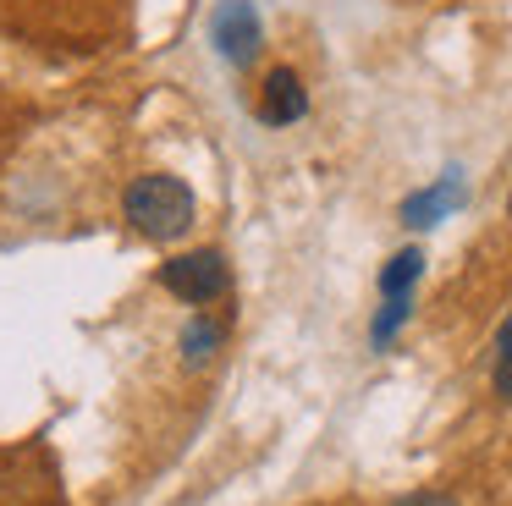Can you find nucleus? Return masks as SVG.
I'll list each match as a JSON object with an SVG mask.
<instances>
[{
	"label": "nucleus",
	"instance_id": "f257e3e1",
	"mask_svg": "<svg viewBox=\"0 0 512 506\" xmlns=\"http://www.w3.org/2000/svg\"><path fill=\"white\" fill-rule=\"evenodd\" d=\"M122 220L138 231L144 242H177L193 231L199 220V204H193V187L171 171H149L138 176L122 193Z\"/></svg>",
	"mask_w": 512,
	"mask_h": 506
},
{
	"label": "nucleus",
	"instance_id": "f03ea898",
	"mask_svg": "<svg viewBox=\"0 0 512 506\" xmlns=\"http://www.w3.org/2000/svg\"><path fill=\"white\" fill-rule=\"evenodd\" d=\"M160 286H166L171 297H182V303H193V308H210L232 292V264H226L221 248L171 253V259L160 264Z\"/></svg>",
	"mask_w": 512,
	"mask_h": 506
},
{
	"label": "nucleus",
	"instance_id": "7ed1b4c3",
	"mask_svg": "<svg viewBox=\"0 0 512 506\" xmlns=\"http://www.w3.org/2000/svg\"><path fill=\"white\" fill-rule=\"evenodd\" d=\"M210 39L232 66H248V61H259V50H265V22H259V11L248 6V0H226V6L215 11V22H210Z\"/></svg>",
	"mask_w": 512,
	"mask_h": 506
},
{
	"label": "nucleus",
	"instance_id": "20e7f679",
	"mask_svg": "<svg viewBox=\"0 0 512 506\" xmlns=\"http://www.w3.org/2000/svg\"><path fill=\"white\" fill-rule=\"evenodd\" d=\"M254 110H259L265 127H292V121L309 116V88H303V77L292 72V66H270V72L259 77Z\"/></svg>",
	"mask_w": 512,
	"mask_h": 506
},
{
	"label": "nucleus",
	"instance_id": "39448f33",
	"mask_svg": "<svg viewBox=\"0 0 512 506\" xmlns=\"http://www.w3.org/2000/svg\"><path fill=\"white\" fill-rule=\"evenodd\" d=\"M457 198H463V182H457V171H452V176H441L435 187L413 193L408 204H402V220H408V226H435V220L457 204Z\"/></svg>",
	"mask_w": 512,
	"mask_h": 506
},
{
	"label": "nucleus",
	"instance_id": "423d86ee",
	"mask_svg": "<svg viewBox=\"0 0 512 506\" xmlns=\"http://www.w3.org/2000/svg\"><path fill=\"white\" fill-rule=\"evenodd\" d=\"M177 347H182V363H188V369H204V363L226 347V325L215 314H199V319H188V325H182Z\"/></svg>",
	"mask_w": 512,
	"mask_h": 506
},
{
	"label": "nucleus",
	"instance_id": "0eeeda50",
	"mask_svg": "<svg viewBox=\"0 0 512 506\" xmlns=\"http://www.w3.org/2000/svg\"><path fill=\"white\" fill-rule=\"evenodd\" d=\"M424 275V253L419 248H402L386 259V270H380V297H402L413 292V281Z\"/></svg>",
	"mask_w": 512,
	"mask_h": 506
},
{
	"label": "nucleus",
	"instance_id": "6e6552de",
	"mask_svg": "<svg viewBox=\"0 0 512 506\" xmlns=\"http://www.w3.org/2000/svg\"><path fill=\"white\" fill-rule=\"evenodd\" d=\"M408 314H413V292L386 297V303H380V314H375V325H369V341H375V347H386V341L408 325Z\"/></svg>",
	"mask_w": 512,
	"mask_h": 506
},
{
	"label": "nucleus",
	"instance_id": "1a4fd4ad",
	"mask_svg": "<svg viewBox=\"0 0 512 506\" xmlns=\"http://www.w3.org/2000/svg\"><path fill=\"white\" fill-rule=\"evenodd\" d=\"M391 506H463L452 490H413V495H397Z\"/></svg>",
	"mask_w": 512,
	"mask_h": 506
},
{
	"label": "nucleus",
	"instance_id": "9d476101",
	"mask_svg": "<svg viewBox=\"0 0 512 506\" xmlns=\"http://www.w3.org/2000/svg\"><path fill=\"white\" fill-rule=\"evenodd\" d=\"M490 385H496L501 402H512V358H496V369H490Z\"/></svg>",
	"mask_w": 512,
	"mask_h": 506
},
{
	"label": "nucleus",
	"instance_id": "9b49d317",
	"mask_svg": "<svg viewBox=\"0 0 512 506\" xmlns=\"http://www.w3.org/2000/svg\"><path fill=\"white\" fill-rule=\"evenodd\" d=\"M496 358H512V314L496 325Z\"/></svg>",
	"mask_w": 512,
	"mask_h": 506
},
{
	"label": "nucleus",
	"instance_id": "f8f14e48",
	"mask_svg": "<svg viewBox=\"0 0 512 506\" xmlns=\"http://www.w3.org/2000/svg\"><path fill=\"white\" fill-rule=\"evenodd\" d=\"M507 220H512V193H507Z\"/></svg>",
	"mask_w": 512,
	"mask_h": 506
}]
</instances>
